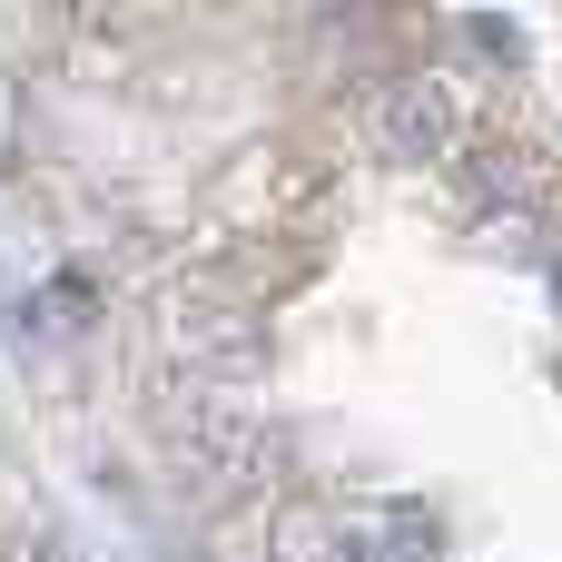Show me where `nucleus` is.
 Returning <instances> with one entry per match:
<instances>
[{
    "instance_id": "nucleus-1",
    "label": "nucleus",
    "mask_w": 562,
    "mask_h": 562,
    "mask_svg": "<svg viewBox=\"0 0 562 562\" xmlns=\"http://www.w3.org/2000/svg\"><path fill=\"white\" fill-rule=\"evenodd\" d=\"M445 89H425V79H395L385 99H375V138H385V158H435L445 148Z\"/></svg>"
},
{
    "instance_id": "nucleus-2",
    "label": "nucleus",
    "mask_w": 562,
    "mask_h": 562,
    "mask_svg": "<svg viewBox=\"0 0 562 562\" xmlns=\"http://www.w3.org/2000/svg\"><path fill=\"white\" fill-rule=\"evenodd\" d=\"M553 286H562V267H553Z\"/></svg>"
}]
</instances>
